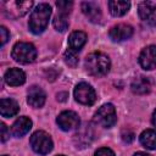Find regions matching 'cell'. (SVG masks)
<instances>
[{"label":"cell","instance_id":"1","mask_svg":"<svg viewBox=\"0 0 156 156\" xmlns=\"http://www.w3.org/2000/svg\"><path fill=\"white\" fill-rule=\"evenodd\" d=\"M51 16V7L49 4H39L33 12L30 13L29 21H28V27L29 30L34 34H40L45 30L48 23H49V18Z\"/></svg>","mask_w":156,"mask_h":156},{"label":"cell","instance_id":"2","mask_svg":"<svg viewBox=\"0 0 156 156\" xmlns=\"http://www.w3.org/2000/svg\"><path fill=\"white\" fill-rule=\"evenodd\" d=\"M85 69L90 76L101 77L110 71V58L102 52H91L85 57Z\"/></svg>","mask_w":156,"mask_h":156},{"label":"cell","instance_id":"3","mask_svg":"<svg viewBox=\"0 0 156 156\" xmlns=\"http://www.w3.org/2000/svg\"><path fill=\"white\" fill-rule=\"evenodd\" d=\"M11 55L16 62L27 65V63H30L35 60L37 50H35L33 44L26 43V41H20V43H16L15 46L12 48Z\"/></svg>","mask_w":156,"mask_h":156},{"label":"cell","instance_id":"4","mask_svg":"<svg viewBox=\"0 0 156 156\" xmlns=\"http://www.w3.org/2000/svg\"><path fill=\"white\" fill-rule=\"evenodd\" d=\"M30 146L39 155H46L52 150V140L50 135L43 130H38L30 136Z\"/></svg>","mask_w":156,"mask_h":156},{"label":"cell","instance_id":"5","mask_svg":"<svg viewBox=\"0 0 156 156\" xmlns=\"http://www.w3.org/2000/svg\"><path fill=\"white\" fill-rule=\"evenodd\" d=\"M94 121L96 124L104 127V128H111L116 121H117V116H116V110L113 107L112 104H105L102 105L94 115Z\"/></svg>","mask_w":156,"mask_h":156},{"label":"cell","instance_id":"6","mask_svg":"<svg viewBox=\"0 0 156 156\" xmlns=\"http://www.w3.org/2000/svg\"><path fill=\"white\" fill-rule=\"evenodd\" d=\"M33 6V1H2L1 9L7 17L18 18L26 15Z\"/></svg>","mask_w":156,"mask_h":156},{"label":"cell","instance_id":"7","mask_svg":"<svg viewBox=\"0 0 156 156\" xmlns=\"http://www.w3.org/2000/svg\"><path fill=\"white\" fill-rule=\"evenodd\" d=\"M74 99L82 105H93L96 100V94L88 83H79L74 88Z\"/></svg>","mask_w":156,"mask_h":156},{"label":"cell","instance_id":"8","mask_svg":"<svg viewBox=\"0 0 156 156\" xmlns=\"http://www.w3.org/2000/svg\"><path fill=\"white\" fill-rule=\"evenodd\" d=\"M56 123L58 124V127L62 130L68 132V130L78 128V126H79V117L73 111H63L56 118Z\"/></svg>","mask_w":156,"mask_h":156},{"label":"cell","instance_id":"9","mask_svg":"<svg viewBox=\"0 0 156 156\" xmlns=\"http://www.w3.org/2000/svg\"><path fill=\"white\" fill-rule=\"evenodd\" d=\"M139 17L150 27L156 26V6L150 1H144L139 4L138 7Z\"/></svg>","mask_w":156,"mask_h":156},{"label":"cell","instance_id":"10","mask_svg":"<svg viewBox=\"0 0 156 156\" xmlns=\"http://www.w3.org/2000/svg\"><path fill=\"white\" fill-rule=\"evenodd\" d=\"M139 63L144 69L156 68V46L149 45L144 48L139 55Z\"/></svg>","mask_w":156,"mask_h":156},{"label":"cell","instance_id":"11","mask_svg":"<svg viewBox=\"0 0 156 156\" xmlns=\"http://www.w3.org/2000/svg\"><path fill=\"white\" fill-rule=\"evenodd\" d=\"M108 35L113 41L127 40L133 35V27L129 26V24H124V23L117 24V26H115L110 29Z\"/></svg>","mask_w":156,"mask_h":156},{"label":"cell","instance_id":"12","mask_svg":"<svg viewBox=\"0 0 156 156\" xmlns=\"http://www.w3.org/2000/svg\"><path fill=\"white\" fill-rule=\"evenodd\" d=\"M46 95L44 93V90L38 87V85H32L28 89V96H27V101L32 107H41L45 102Z\"/></svg>","mask_w":156,"mask_h":156},{"label":"cell","instance_id":"13","mask_svg":"<svg viewBox=\"0 0 156 156\" xmlns=\"http://www.w3.org/2000/svg\"><path fill=\"white\" fill-rule=\"evenodd\" d=\"M82 11L83 13L89 18L90 22L93 23H98L101 21V10L99 7V5L96 2L93 1H84L82 2Z\"/></svg>","mask_w":156,"mask_h":156},{"label":"cell","instance_id":"14","mask_svg":"<svg viewBox=\"0 0 156 156\" xmlns=\"http://www.w3.org/2000/svg\"><path fill=\"white\" fill-rule=\"evenodd\" d=\"M94 135V133H93V129L90 128V126L89 124H85L82 129H79L77 133H76V135H74V143H76V145H77V147H87L90 143H91V140H93V136Z\"/></svg>","mask_w":156,"mask_h":156},{"label":"cell","instance_id":"15","mask_svg":"<svg viewBox=\"0 0 156 156\" xmlns=\"http://www.w3.org/2000/svg\"><path fill=\"white\" fill-rule=\"evenodd\" d=\"M5 82L11 87H18L22 85L26 82V74L20 68H10L6 71L4 76Z\"/></svg>","mask_w":156,"mask_h":156},{"label":"cell","instance_id":"16","mask_svg":"<svg viewBox=\"0 0 156 156\" xmlns=\"http://www.w3.org/2000/svg\"><path fill=\"white\" fill-rule=\"evenodd\" d=\"M30 128H32V121L28 117L22 116L15 121V123L11 127V132L16 138H21L24 134H27Z\"/></svg>","mask_w":156,"mask_h":156},{"label":"cell","instance_id":"17","mask_svg":"<svg viewBox=\"0 0 156 156\" xmlns=\"http://www.w3.org/2000/svg\"><path fill=\"white\" fill-rule=\"evenodd\" d=\"M130 88H132V91L134 94L144 95V94H147L151 90V82H150V79L147 77L140 76L139 78L133 80Z\"/></svg>","mask_w":156,"mask_h":156},{"label":"cell","instance_id":"18","mask_svg":"<svg viewBox=\"0 0 156 156\" xmlns=\"http://www.w3.org/2000/svg\"><path fill=\"white\" fill-rule=\"evenodd\" d=\"M20 110L18 104L13 99H1L0 100V113L2 117H12Z\"/></svg>","mask_w":156,"mask_h":156},{"label":"cell","instance_id":"19","mask_svg":"<svg viewBox=\"0 0 156 156\" xmlns=\"http://www.w3.org/2000/svg\"><path fill=\"white\" fill-rule=\"evenodd\" d=\"M107 5H108L111 15L115 17H121V16L126 15L130 7L129 1H122V0H111V1H108Z\"/></svg>","mask_w":156,"mask_h":156},{"label":"cell","instance_id":"20","mask_svg":"<svg viewBox=\"0 0 156 156\" xmlns=\"http://www.w3.org/2000/svg\"><path fill=\"white\" fill-rule=\"evenodd\" d=\"M85 43H87V34L80 30H76V32L71 33V35L68 38L69 49L73 51H77V52L84 46Z\"/></svg>","mask_w":156,"mask_h":156},{"label":"cell","instance_id":"21","mask_svg":"<svg viewBox=\"0 0 156 156\" xmlns=\"http://www.w3.org/2000/svg\"><path fill=\"white\" fill-rule=\"evenodd\" d=\"M140 143L144 147L149 150L156 149V130L146 129L140 134Z\"/></svg>","mask_w":156,"mask_h":156},{"label":"cell","instance_id":"22","mask_svg":"<svg viewBox=\"0 0 156 156\" xmlns=\"http://www.w3.org/2000/svg\"><path fill=\"white\" fill-rule=\"evenodd\" d=\"M52 24L55 27L56 30L58 32H65L67 28H68V20H67V16L66 15H62V13H58L54 17L52 20Z\"/></svg>","mask_w":156,"mask_h":156},{"label":"cell","instance_id":"23","mask_svg":"<svg viewBox=\"0 0 156 156\" xmlns=\"http://www.w3.org/2000/svg\"><path fill=\"white\" fill-rule=\"evenodd\" d=\"M63 58H65V62L69 66V67H76L78 65V55H77V51H73L71 49H68L65 55H63Z\"/></svg>","mask_w":156,"mask_h":156},{"label":"cell","instance_id":"24","mask_svg":"<svg viewBox=\"0 0 156 156\" xmlns=\"http://www.w3.org/2000/svg\"><path fill=\"white\" fill-rule=\"evenodd\" d=\"M56 6L58 9V13H62V15H68L73 7V2L72 1H63V0H60V1H56Z\"/></svg>","mask_w":156,"mask_h":156},{"label":"cell","instance_id":"25","mask_svg":"<svg viewBox=\"0 0 156 156\" xmlns=\"http://www.w3.org/2000/svg\"><path fill=\"white\" fill-rule=\"evenodd\" d=\"M94 156H115V152L108 147H100L94 154Z\"/></svg>","mask_w":156,"mask_h":156},{"label":"cell","instance_id":"26","mask_svg":"<svg viewBox=\"0 0 156 156\" xmlns=\"http://www.w3.org/2000/svg\"><path fill=\"white\" fill-rule=\"evenodd\" d=\"M9 37H10V33L9 30L2 26L0 27V39H1V45H5L6 41L9 40Z\"/></svg>","mask_w":156,"mask_h":156},{"label":"cell","instance_id":"27","mask_svg":"<svg viewBox=\"0 0 156 156\" xmlns=\"http://www.w3.org/2000/svg\"><path fill=\"white\" fill-rule=\"evenodd\" d=\"M134 133L133 132H130V130H124L123 133H122V140L124 141V143H127V144H129V143H132L133 140H134Z\"/></svg>","mask_w":156,"mask_h":156},{"label":"cell","instance_id":"28","mask_svg":"<svg viewBox=\"0 0 156 156\" xmlns=\"http://www.w3.org/2000/svg\"><path fill=\"white\" fill-rule=\"evenodd\" d=\"M0 130H1V141L4 143V141L7 140V138L10 135V132H9V129H7V127H6L5 123H1L0 124Z\"/></svg>","mask_w":156,"mask_h":156},{"label":"cell","instance_id":"29","mask_svg":"<svg viewBox=\"0 0 156 156\" xmlns=\"http://www.w3.org/2000/svg\"><path fill=\"white\" fill-rule=\"evenodd\" d=\"M65 96H67V94H66V93L57 94V100H60V101H65V100H66V98H65Z\"/></svg>","mask_w":156,"mask_h":156},{"label":"cell","instance_id":"30","mask_svg":"<svg viewBox=\"0 0 156 156\" xmlns=\"http://www.w3.org/2000/svg\"><path fill=\"white\" fill-rule=\"evenodd\" d=\"M152 124L156 127V110H155L154 113H152Z\"/></svg>","mask_w":156,"mask_h":156},{"label":"cell","instance_id":"31","mask_svg":"<svg viewBox=\"0 0 156 156\" xmlns=\"http://www.w3.org/2000/svg\"><path fill=\"white\" fill-rule=\"evenodd\" d=\"M134 156H151V155H149L146 152H136V154H134Z\"/></svg>","mask_w":156,"mask_h":156},{"label":"cell","instance_id":"32","mask_svg":"<svg viewBox=\"0 0 156 156\" xmlns=\"http://www.w3.org/2000/svg\"><path fill=\"white\" fill-rule=\"evenodd\" d=\"M57 156H65V155H57Z\"/></svg>","mask_w":156,"mask_h":156},{"label":"cell","instance_id":"33","mask_svg":"<svg viewBox=\"0 0 156 156\" xmlns=\"http://www.w3.org/2000/svg\"><path fill=\"white\" fill-rule=\"evenodd\" d=\"M2 156H7V155H2Z\"/></svg>","mask_w":156,"mask_h":156}]
</instances>
